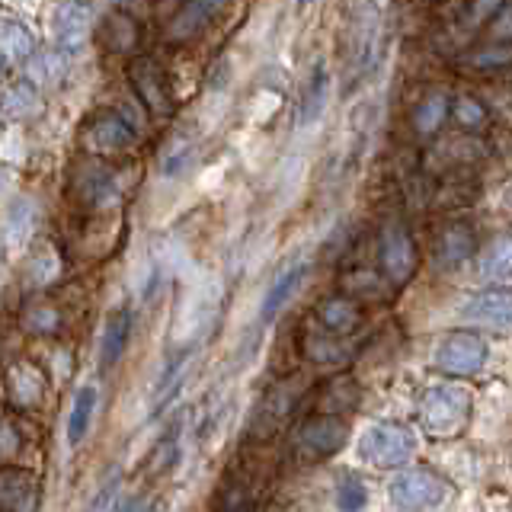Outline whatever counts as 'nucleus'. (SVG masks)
Masks as SVG:
<instances>
[{
    "mask_svg": "<svg viewBox=\"0 0 512 512\" xmlns=\"http://www.w3.org/2000/svg\"><path fill=\"white\" fill-rule=\"evenodd\" d=\"M509 208H512V192H509Z\"/></svg>",
    "mask_w": 512,
    "mask_h": 512,
    "instance_id": "40",
    "label": "nucleus"
},
{
    "mask_svg": "<svg viewBox=\"0 0 512 512\" xmlns=\"http://www.w3.org/2000/svg\"><path fill=\"white\" fill-rule=\"evenodd\" d=\"M455 112H458V122H461L464 128H480V125L487 122V109L480 106L477 100H471V96H461L458 106H455Z\"/></svg>",
    "mask_w": 512,
    "mask_h": 512,
    "instance_id": "35",
    "label": "nucleus"
},
{
    "mask_svg": "<svg viewBox=\"0 0 512 512\" xmlns=\"http://www.w3.org/2000/svg\"><path fill=\"white\" fill-rule=\"evenodd\" d=\"M74 196L96 208V205H106L112 196H116V183H112V173L100 164H84L74 173Z\"/></svg>",
    "mask_w": 512,
    "mask_h": 512,
    "instance_id": "15",
    "label": "nucleus"
},
{
    "mask_svg": "<svg viewBox=\"0 0 512 512\" xmlns=\"http://www.w3.org/2000/svg\"><path fill=\"white\" fill-rule=\"evenodd\" d=\"M324 100H327V71L317 68L308 87V96H304V103H301V122H314L320 116V109H324Z\"/></svg>",
    "mask_w": 512,
    "mask_h": 512,
    "instance_id": "32",
    "label": "nucleus"
},
{
    "mask_svg": "<svg viewBox=\"0 0 512 512\" xmlns=\"http://www.w3.org/2000/svg\"><path fill=\"white\" fill-rule=\"evenodd\" d=\"M128 336H132V311L122 308L106 320V330H103V346H100V362L103 368L116 365L122 359V352L128 346Z\"/></svg>",
    "mask_w": 512,
    "mask_h": 512,
    "instance_id": "20",
    "label": "nucleus"
},
{
    "mask_svg": "<svg viewBox=\"0 0 512 512\" xmlns=\"http://www.w3.org/2000/svg\"><path fill=\"white\" fill-rule=\"evenodd\" d=\"M26 327L29 330H39V333H52L58 327V314L52 308H39V311L26 314Z\"/></svg>",
    "mask_w": 512,
    "mask_h": 512,
    "instance_id": "36",
    "label": "nucleus"
},
{
    "mask_svg": "<svg viewBox=\"0 0 512 512\" xmlns=\"http://www.w3.org/2000/svg\"><path fill=\"white\" fill-rule=\"evenodd\" d=\"M461 314L468 320H477V324L509 327L512 324V292L509 288H487V292L474 295L468 304H464Z\"/></svg>",
    "mask_w": 512,
    "mask_h": 512,
    "instance_id": "12",
    "label": "nucleus"
},
{
    "mask_svg": "<svg viewBox=\"0 0 512 512\" xmlns=\"http://www.w3.org/2000/svg\"><path fill=\"white\" fill-rule=\"evenodd\" d=\"M480 276L487 282H503L512 276V237H496L480 256Z\"/></svg>",
    "mask_w": 512,
    "mask_h": 512,
    "instance_id": "25",
    "label": "nucleus"
},
{
    "mask_svg": "<svg viewBox=\"0 0 512 512\" xmlns=\"http://www.w3.org/2000/svg\"><path fill=\"white\" fill-rule=\"evenodd\" d=\"M471 413V391L458 384H436L420 397V423L432 436H452Z\"/></svg>",
    "mask_w": 512,
    "mask_h": 512,
    "instance_id": "1",
    "label": "nucleus"
},
{
    "mask_svg": "<svg viewBox=\"0 0 512 512\" xmlns=\"http://www.w3.org/2000/svg\"><path fill=\"white\" fill-rule=\"evenodd\" d=\"M100 39H103V45L109 48V52H119V55L132 52V48L138 45V23L128 13H109Z\"/></svg>",
    "mask_w": 512,
    "mask_h": 512,
    "instance_id": "24",
    "label": "nucleus"
},
{
    "mask_svg": "<svg viewBox=\"0 0 512 512\" xmlns=\"http://www.w3.org/2000/svg\"><path fill=\"white\" fill-rule=\"evenodd\" d=\"M471 64L474 71H496V68H509L512 64V42H503V45H487L474 52L471 58H464Z\"/></svg>",
    "mask_w": 512,
    "mask_h": 512,
    "instance_id": "31",
    "label": "nucleus"
},
{
    "mask_svg": "<svg viewBox=\"0 0 512 512\" xmlns=\"http://www.w3.org/2000/svg\"><path fill=\"white\" fill-rule=\"evenodd\" d=\"M304 276H308V263H292L276 282L269 285V292L263 298V308H260V320H263V324H269V320L285 308L288 298H292L298 292V285L304 282Z\"/></svg>",
    "mask_w": 512,
    "mask_h": 512,
    "instance_id": "17",
    "label": "nucleus"
},
{
    "mask_svg": "<svg viewBox=\"0 0 512 512\" xmlns=\"http://www.w3.org/2000/svg\"><path fill=\"white\" fill-rule=\"evenodd\" d=\"M93 410H96V391H93V388H80L77 397H74L71 420H68V442H71V445H77L80 439L87 436Z\"/></svg>",
    "mask_w": 512,
    "mask_h": 512,
    "instance_id": "30",
    "label": "nucleus"
},
{
    "mask_svg": "<svg viewBox=\"0 0 512 512\" xmlns=\"http://www.w3.org/2000/svg\"><path fill=\"white\" fill-rule=\"evenodd\" d=\"M87 135H90V144L96 151L112 154V151H125L128 144L135 141V128L128 125L119 112H103V116L93 119Z\"/></svg>",
    "mask_w": 512,
    "mask_h": 512,
    "instance_id": "13",
    "label": "nucleus"
},
{
    "mask_svg": "<svg viewBox=\"0 0 512 512\" xmlns=\"http://www.w3.org/2000/svg\"><path fill=\"white\" fill-rule=\"evenodd\" d=\"M500 10H503V0H471L468 10H464V23H471V26L493 23V16Z\"/></svg>",
    "mask_w": 512,
    "mask_h": 512,
    "instance_id": "34",
    "label": "nucleus"
},
{
    "mask_svg": "<svg viewBox=\"0 0 512 512\" xmlns=\"http://www.w3.org/2000/svg\"><path fill=\"white\" fill-rule=\"evenodd\" d=\"M356 407H359V384L349 375L327 381L324 391L317 397V413H327V416H346Z\"/></svg>",
    "mask_w": 512,
    "mask_h": 512,
    "instance_id": "18",
    "label": "nucleus"
},
{
    "mask_svg": "<svg viewBox=\"0 0 512 512\" xmlns=\"http://www.w3.org/2000/svg\"><path fill=\"white\" fill-rule=\"evenodd\" d=\"M340 285L346 288V295L352 298H368V301H381L384 295L391 292V282H381L375 272L368 269H352L340 279Z\"/></svg>",
    "mask_w": 512,
    "mask_h": 512,
    "instance_id": "28",
    "label": "nucleus"
},
{
    "mask_svg": "<svg viewBox=\"0 0 512 512\" xmlns=\"http://www.w3.org/2000/svg\"><path fill=\"white\" fill-rule=\"evenodd\" d=\"M474 253V228L468 221H452L445 224L442 234H439V247H436V256H439V266L445 269H455L461 266L468 256Z\"/></svg>",
    "mask_w": 512,
    "mask_h": 512,
    "instance_id": "16",
    "label": "nucleus"
},
{
    "mask_svg": "<svg viewBox=\"0 0 512 512\" xmlns=\"http://www.w3.org/2000/svg\"><path fill=\"white\" fill-rule=\"evenodd\" d=\"M375 32H378V10L375 4H365L349 23V42H346V58L352 64V74H362L368 61L375 55Z\"/></svg>",
    "mask_w": 512,
    "mask_h": 512,
    "instance_id": "10",
    "label": "nucleus"
},
{
    "mask_svg": "<svg viewBox=\"0 0 512 512\" xmlns=\"http://www.w3.org/2000/svg\"><path fill=\"white\" fill-rule=\"evenodd\" d=\"M391 500L404 512H429L448 500V484L429 468H410L391 480Z\"/></svg>",
    "mask_w": 512,
    "mask_h": 512,
    "instance_id": "3",
    "label": "nucleus"
},
{
    "mask_svg": "<svg viewBox=\"0 0 512 512\" xmlns=\"http://www.w3.org/2000/svg\"><path fill=\"white\" fill-rule=\"evenodd\" d=\"M128 80L138 93V100L148 106L154 116H170L173 112V93L167 87V74L160 71L154 58H135L128 68Z\"/></svg>",
    "mask_w": 512,
    "mask_h": 512,
    "instance_id": "8",
    "label": "nucleus"
},
{
    "mask_svg": "<svg viewBox=\"0 0 512 512\" xmlns=\"http://www.w3.org/2000/svg\"><path fill=\"white\" fill-rule=\"evenodd\" d=\"M301 349H304V356H308L314 365H343L349 356H352V349L346 346L343 336H327V333H304V340H301Z\"/></svg>",
    "mask_w": 512,
    "mask_h": 512,
    "instance_id": "19",
    "label": "nucleus"
},
{
    "mask_svg": "<svg viewBox=\"0 0 512 512\" xmlns=\"http://www.w3.org/2000/svg\"><path fill=\"white\" fill-rule=\"evenodd\" d=\"M224 4H228V0H186V4L176 10V16L170 20L167 36L173 42H186L192 36H199V32L221 13Z\"/></svg>",
    "mask_w": 512,
    "mask_h": 512,
    "instance_id": "11",
    "label": "nucleus"
},
{
    "mask_svg": "<svg viewBox=\"0 0 512 512\" xmlns=\"http://www.w3.org/2000/svg\"><path fill=\"white\" fill-rule=\"evenodd\" d=\"M36 231V205L29 199H20L7 208V218H4V234H7V244L10 247H20L23 240H29V234Z\"/></svg>",
    "mask_w": 512,
    "mask_h": 512,
    "instance_id": "26",
    "label": "nucleus"
},
{
    "mask_svg": "<svg viewBox=\"0 0 512 512\" xmlns=\"http://www.w3.org/2000/svg\"><path fill=\"white\" fill-rule=\"evenodd\" d=\"M32 484L23 474H0V512H29Z\"/></svg>",
    "mask_w": 512,
    "mask_h": 512,
    "instance_id": "27",
    "label": "nucleus"
},
{
    "mask_svg": "<svg viewBox=\"0 0 512 512\" xmlns=\"http://www.w3.org/2000/svg\"><path fill=\"white\" fill-rule=\"evenodd\" d=\"M39 109H42V100L29 80L10 84L0 93V112H4L7 119H32V116H39Z\"/></svg>",
    "mask_w": 512,
    "mask_h": 512,
    "instance_id": "21",
    "label": "nucleus"
},
{
    "mask_svg": "<svg viewBox=\"0 0 512 512\" xmlns=\"http://www.w3.org/2000/svg\"><path fill=\"white\" fill-rule=\"evenodd\" d=\"M93 29V7L87 0H61L52 10V23H48V36H52L55 52L74 55L87 45Z\"/></svg>",
    "mask_w": 512,
    "mask_h": 512,
    "instance_id": "4",
    "label": "nucleus"
},
{
    "mask_svg": "<svg viewBox=\"0 0 512 512\" xmlns=\"http://www.w3.org/2000/svg\"><path fill=\"white\" fill-rule=\"evenodd\" d=\"M68 74V61H64L61 52H36L26 61V77L32 87H58L61 77Z\"/></svg>",
    "mask_w": 512,
    "mask_h": 512,
    "instance_id": "22",
    "label": "nucleus"
},
{
    "mask_svg": "<svg viewBox=\"0 0 512 512\" xmlns=\"http://www.w3.org/2000/svg\"><path fill=\"white\" fill-rule=\"evenodd\" d=\"M365 500H368V490H365L362 480L346 477L340 484V509L343 512H359L365 506Z\"/></svg>",
    "mask_w": 512,
    "mask_h": 512,
    "instance_id": "33",
    "label": "nucleus"
},
{
    "mask_svg": "<svg viewBox=\"0 0 512 512\" xmlns=\"http://www.w3.org/2000/svg\"><path fill=\"white\" fill-rule=\"evenodd\" d=\"M349 439V423L343 416H327V413H317L311 416L308 423L298 429L295 436V452L304 461H324L330 455H336Z\"/></svg>",
    "mask_w": 512,
    "mask_h": 512,
    "instance_id": "5",
    "label": "nucleus"
},
{
    "mask_svg": "<svg viewBox=\"0 0 512 512\" xmlns=\"http://www.w3.org/2000/svg\"><path fill=\"white\" fill-rule=\"evenodd\" d=\"M32 55V36L23 23L16 20H0V64H13V61H29Z\"/></svg>",
    "mask_w": 512,
    "mask_h": 512,
    "instance_id": "23",
    "label": "nucleus"
},
{
    "mask_svg": "<svg viewBox=\"0 0 512 512\" xmlns=\"http://www.w3.org/2000/svg\"><path fill=\"white\" fill-rule=\"evenodd\" d=\"M445 116H448V96L445 93H432L420 106H416L413 125H416V132H420V135H432V132H439V128H442Z\"/></svg>",
    "mask_w": 512,
    "mask_h": 512,
    "instance_id": "29",
    "label": "nucleus"
},
{
    "mask_svg": "<svg viewBox=\"0 0 512 512\" xmlns=\"http://www.w3.org/2000/svg\"><path fill=\"white\" fill-rule=\"evenodd\" d=\"M55 272H58L55 256H39V260H36V279H39V282H52Z\"/></svg>",
    "mask_w": 512,
    "mask_h": 512,
    "instance_id": "38",
    "label": "nucleus"
},
{
    "mask_svg": "<svg viewBox=\"0 0 512 512\" xmlns=\"http://www.w3.org/2000/svg\"><path fill=\"white\" fill-rule=\"evenodd\" d=\"M416 452V436L400 423H378L365 429L359 439V458L375 471H388L407 464Z\"/></svg>",
    "mask_w": 512,
    "mask_h": 512,
    "instance_id": "2",
    "label": "nucleus"
},
{
    "mask_svg": "<svg viewBox=\"0 0 512 512\" xmlns=\"http://www.w3.org/2000/svg\"><path fill=\"white\" fill-rule=\"evenodd\" d=\"M298 4H301V7H304V4H311V0H298Z\"/></svg>",
    "mask_w": 512,
    "mask_h": 512,
    "instance_id": "39",
    "label": "nucleus"
},
{
    "mask_svg": "<svg viewBox=\"0 0 512 512\" xmlns=\"http://www.w3.org/2000/svg\"><path fill=\"white\" fill-rule=\"evenodd\" d=\"M487 362V343L477 333H448L436 349V368L445 375H474Z\"/></svg>",
    "mask_w": 512,
    "mask_h": 512,
    "instance_id": "7",
    "label": "nucleus"
},
{
    "mask_svg": "<svg viewBox=\"0 0 512 512\" xmlns=\"http://www.w3.org/2000/svg\"><path fill=\"white\" fill-rule=\"evenodd\" d=\"M378 260L384 276H388L391 285H407L416 272V247H413V237L404 224H388L381 231V244H378Z\"/></svg>",
    "mask_w": 512,
    "mask_h": 512,
    "instance_id": "6",
    "label": "nucleus"
},
{
    "mask_svg": "<svg viewBox=\"0 0 512 512\" xmlns=\"http://www.w3.org/2000/svg\"><path fill=\"white\" fill-rule=\"evenodd\" d=\"M317 320H320V327H324L327 333L349 336L362 324V311H359V304L352 298L336 295V298H324L317 304Z\"/></svg>",
    "mask_w": 512,
    "mask_h": 512,
    "instance_id": "14",
    "label": "nucleus"
},
{
    "mask_svg": "<svg viewBox=\"0 0 512 512\" xmlns=\"http://www.w3.org/2000/svg\"><path fill=\"white\" fill-rule=\"evenodd\" d=\"M298 397H301V381H298V378L282 381V384H276L272 391H266L260 410H256V420H253L256 439L276 436V432L288 423V416L295 413Z\"/></svg>",
    "mask_w": 512,
    "mask_h": 512,
    "instance_id": "9",
    "label": "nucleus"
},
{
    "mask_svg": "<svg viewBox=\"0 0 512 512\" xmlns=\"http://www.w3.org/2000/svg\"><path fill=\"white\" fill-rule=\"evenodd\" d=\"M16 445H20V439H16V432L7 426V423H0V458H7L16 452Z\"/></svg>",
    "mask_w": 512,
    "mask_h": 512,
    "instance_id": "37",
    "label": "nucleus"
}]
</instances>
